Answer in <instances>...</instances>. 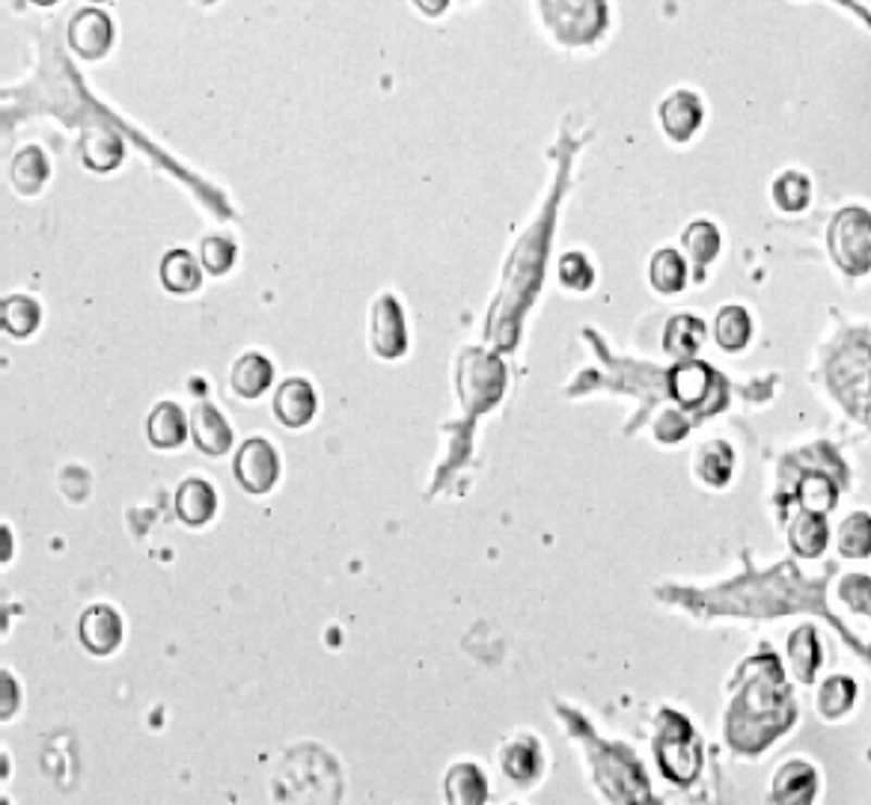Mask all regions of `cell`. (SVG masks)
Returning <instances> with one entry per match:
<instances>
[{
    "label": "cell",
    "mask_w": 871,
    "mask_h": 805,
    "mask_svg": "<svg viewBox=\"0 0 871 805\" xmlns=\"http://www.w3.org/2000/svg\"><path fill=\"white\" fill-rule=\"evenodd\" d=\"M749 334H752V325L744 306H723L717 313L714 339L723 351H741L749 342Z\"/></svg>",
    "instance_id": "26"
},
{
    "label": "cell",
    "mask_w": 871,
    "mask_h": 805,
    "mask_svg": "<svg viewBox=\"0 0 871 805\" xmlns=\"http://www.w3.org/2000/svg\"><path fill=\"white\" fill-rule=\"evenodd\" d=\"M648 280H651V286L658 291L675 294V291H682L684 282H687V265H684V259L679 256L675 250H658L655 259H651Z\"/></svg>",
    "instance_id": "28"
},
{
    "label": "cell",
    "mask_w": 871,
    "mask_h": 805,
    "mask_svg": "<svg viewBox=\"0 0 871 805\" xmlns=\"http://www.w3.org/2000/svg\"><path fill=\"white\" fill-rule=\"evenodd\" d=\"M830 256L850 277L871 271V214L866 209H845L833 217L826 232Z\"/></svg>",
    "instance_id": "2"
},
{
    "label": "cell",
    "mask_w": 871,
    "mask_h": 805,
    "mask_svg": "<svg viewBox=\"0 0 871 805\" xmlns=\"http://www.w3.org/2000/svg\"><path fill=\"white\" fill-rule=\"evenodd\" d=\"M682 247L693 265L705 268V265H711V262H714L717 250H720V232H717L711 224L699 221V224H693L684 229Z\"/></svg>",
    "instance_id": "29"
},
{
    "label": "cell",
    "mask_w": 871,
    "mask_h": 805,
    "mask_svg": "<svg viewBox=\"0 0 871 805\" xmlns=\"http://www.w3.org/2000/svg\"><path fill=\"white\" fill-rule=\"evenodd\" d=\"M271 375H274V369H271L269 357H262V354H245L233 366V390L241 399H257V395L269 390Z\"/></svg>",
    "instance_id": "21"
},
{
    "label": "cell",
    "mask_w": 871,
    "mask_h": 805,
    "mask_svg": "<svg viewBox=\"0 0 871 805\" xmlns=\"http://www.w3.org/2000/svg\"><path fill=\"white\" fill-rule=\"evenodd\" d=\"M705 339V327L699 318H690V315H675L670 325H667V334H663V348L670 351L672 357L679 360H690Z\"/></svg>",
    "instance_id": "25"
},
{
    "label": "cell",
    "mask_w": 871,
    "mask_h": 805,
    "mask_svg": "<svg viewBox=\"0 0 871 805\" xmlns=\"http://www.w3.org/2000/svg\"><path fill=\"white\" fill-rule=\"evenodd\" d=\"M684 431H687V423H684V419L679 414L660 416L658 428H655V435H658V440H667V443H675V440H682Z\"/></svg>",
    "instance_id": "36"
},
{
    "label": "cell",
    "mask_w": 871,
    "mask_h": 805,
    "mask_svg": "<svg viewBox=\"0 0 871 805\" xmlns=\"http://www.w3.org/2000/svg\"><path fill=\"white\" fill-rule=\"evenodd\" d=\"M202 262L212 274H226L235 262V244L224 236H209L202 241Z\"/></svg>",
    "instance_id": "34"
},
{
    "label": "cell",
    "mask_w": 871,
    "mask_h": 805,
    "mask_svg": "<svg viewBox=\"0 0 871 805\" xmlns=\"http://www.w3.org/2000/svg\"><path fill=\"white\" fill-rule=\"evenodd\" d=\"M809 193H812L809 179L800 176V173H794V169L780 176L776 185H773V202L780 205L782 212H804L806 202H809Z\"/></svg>",
    "instance_id": "32"
},
{
    "label": "cell",
    "mask_w": 871,
    "mask_h": 805,
    "mask_svg": "<svg viewBox=\"0 0 871 805\" xmlns=\"http://www.w3.org/2000/svg\"><path fill=\"white\" fill-rule=\"evenodd\" d=\"M836 592L850 613L871 618V577H866V574H845L838 580Z\"/></svg>",
    "instance_id": "33"
},
{
    "label": "cell",
    "mask_w": 871,
    "mask_h": 805,
    "mask_svg": "<svg viewBox=\"0 0 871 805\" xmlns=\"http://www.w3.org/2000/svg\"><path fill=\"white\" fill-rule=\"evenodd\" d=\"M818 776L806 760L794 758L782 764L773 776V800L785 805H806L816 800Z\"/></svg>",
    "instance_id": "10"
},
{
    "label": "cell",
    "mask_w": 871,
    "mask_h": 805,
    "mask_svg": "<svg viewBox=\"0 0 871 805\" xmlns=\"http://www.w3.org/2000/svg\"><path fill=\"white\" fill-rule=\"evenodd\" d=\"M788 666H792L794 678L800 683L816 681L818 669H821V642L812 627H797L788 637Z\"/></svg>",
    "instance_id": "16"
},
{
    "label": "cell",
    "mask_w": 871,
    "mask_h": 805,
    "mask_svg": "<svg viewBox=\"0 0 871 805\" xmlns=\"http://www.w3.org/2000/svg\"><path fill=\"white\" fill-rule=\"evenodd\" d=\"M711 369L699 363V360H682L675 369L670 372V390L672 395L684 404V407H699L711 392Z\"/></svg>",
    "instance_id": "14"
},
{
    "label": "cell",
    "mask_w": 871,
    "mask_h": 805,
    "mask_svg": "<svg viewBox=\"0 0 871 805\" xmlns=\"http://www.w3.org/2000/svg\"><path fill=\"white\" fill-rule=\"evenodd\" d=\"M797 496H800V503H804L806 512L826 515V512L836 505L838 491L830 476H824V473H809V476H804L800 485H797Z\"/></svg>",
    "instance_id": "30"
},
{
    "label": "cell",
    "mask_w": 871,
    "mask_h": 805,
    "mask_svg": "<svg viewBox=\"0 0 871 805\" xmlns=\"http://www.w3.org/2000/svg\"><path fill=\"white\" fill-rule=\"evenodd\" d=\"M655 752H658L660 770H663V776H670L672 782L687 784L696 779L699 764H702L699 743H696L690 722L675 710H663V716H660Z\"/></svg>",
    "instance_id": "1"
},
{
    "label": "cell",
    "mask_w": 871,
    "mask_h": 805,
    "mask_svg": "<svg viewBox=\"0 0 871 805\" xmlns=\"http://www.w3.org/2000/svg\"><path fill=\"white\" fill-rule=\"evenodd\" d=\"M559 277L571 289H589L593 268H589V262L581 253H569V256H562V262H559Z\"/></svg>",
    "instance_id": "35"
},
{
    "label": "cell",
    "mask_w": 871,
    "mask_h": 805,
    "mask_svg": "<svg viewBox=\"0 0 871 805\" xmlns=\"http://www.w3.org/2000/svg\"><path fill=\"white\" fill-rule=\"evenodd\" d=\"M836 548L845 559H869L871 556V515L854 512L836 529Z\"/></svg>",
    "instance_id": "20"
},
{
    "label": "cell",
    "mask_w": 871,
    "mask_h": 805,
    "mask_svg": "<svg viewBox=\"0 0 871 805\" xmlns=\"http://www.w3.org/2000/svg\"><path fill=\"white\" fill-rule=\"evenodd\" d=\"M506 390V369L488 351L470 348L459 363V395L468 411L480 414L500 402Z\"/></svg>",
    "instance_id": "3"
},
{
    "label": "cell",
    "mask_w": 871,
    "mask_h": 805,
    "mask_svg": "<svg viewBox=\"0 0 871 805\" xmlns=\"http://www.w3.org/2000/svg\"><path fill=\"white\" fill-rule=\"evenodd\" d=\"M34 3H39V7H51V3H57V0H34Z\"/></svg>",
    "instance_id": "38"
},
{
    "label": "cell",
    "mask_w": 871,
    "mask_h": 805,
    "mask_svg": "<svg viewBox=\"0 0 871 805\" xmlns=\"http://www.w3.org/2000/svg\"><path fill=\"white\" fill-rule=\"evenodd\" d=\"M274 414L286 428H303L315 416V390L310 380L289 378L274 395Z\"/></svg>",
    "instance_id": "9"
},
{
    "label": "cell",
    "mask_w": 871,
    "mask_h": 805,
    "mask_svg": "<svg viewBox=\"0 0 871 805\" xmlns=\"http://www.w3.org/2000/svg\"><path fill=\"white\" fill-rule=\"evenodd\" d=\"M447 796L452 803H485L488 784H485L480 767H473V764L452 767L447 776Z\"/></svg>",
    "instance_id": "27"
},
{
    "label": "cell",
    "mask_w": 871,
    "mask_h": 805,
    "mask_svg": "<svg viewBox=\"0 0 871 805\" xmlns=\"http://www.w3.org/2000/svg\"><path fill=\"white\" fill-rule=\"evenodd\" d=\"M869 661H871V642H869Z\"/></svg>",
    "instance_id": "39"
},
{
    "label": "cell",
    "mask_w": 871,
    "mask_h": 805,
    "mask_svg": "<svg viewBox=\"0 0 871 805\" xmlns=\"http://www.w3.org/2000/svg\"><path fill=\"white\" fill-rule=\"evenodd\" d=\"M217 512V493L206 479H188L182 481L176 491V515L182 524L188 526H206Z\"/></svg>",
    "instance_id": "13"
},
{
    "label": "cell",
    "mask_w": 871,
    "mask_h": 805,
    "mask_svg": "<svg viewBox=\"0 0 871 805\" xmlns=\"http://www.w3.org/2000/svg\"><path fill=\"white\" fill-rule=\"evenodd\" d=\"M188 416L176 402L155 404V411L146 419V435L155 449H179L188 440Z\"/></svg>",
    "instance_id": "12"
},
{
    "label": "cell",
    "mask_w": 871,
    "mask_h": 805,
    "mask_svg": "<svg viewBox=\"0 0 871 805\" xmlns=\"http://www.w3.org/2000/svg\"><path fill=\"white\" fill-rule=\"evenodd\" d=\"M48 176H51V167H48V158L42 155L39 146H27L12 161V185L22 193H39Z\"/></svg>",
    "instance_id": "23"
},
{
    "label": "cell",
    "mask_w": 871,
    "mask_h": 805,
    "mask_svg": "<svg viewBox=\"0 0 871 805\" xmlns=\"http://www.w3.org/2000/svg\"><path fill=\"white\" fill-rule=\"evenodd\" d=\"M80 158L90 169L108 173V169L120 167V161H123V140L113 135L111 128H90L80 140Z\"/></svg>",
    "instance_id": "17"
},
{
    "label": "cell",
    "mask_w": 871,
    "mask_h": 805,
    "mask_svg": "<svg viewBox=\"0 0 871 805\" xmlns=\"http://www.w3.org/2000/svg\"><path fill=\"white\" fill-rule=\"evenodd\" d=\"M857 702V683L845 678V675H833L818 687L816 710L824 719H842Z\"/></svg>",
    "instance_id": "22"
},
{
    "label": "cell",
    "mask_w": 871,
    "mask_h": 805,
    "mask_svg": "<svg viewBox=\"0 0 871 805\" xmlns=\"http://www.w3.org/2000/svg\"><path fill=\"white\" fill-rule=\"evenodd\" d=\"M413 3H416L425 15H440V12L449 7V0H413Z\"/></svg>",
    "instance_id": "37"
},
{
    "label": "cell",
    "mask_w": 871,
    "mask_h": 805,
    "mask_svg": "<svg viewBox=\"0 0 871 805\" xmlns=\"http://www.w3.org/2000/svg\"><path fill=\"white\" fill-rule=\"evenodd\" d=\"M235 479L250 493H269L279 476V458L274 446L262 437L247 440L235 455Z\"/></svg>",
    "instance_id": "4"
},
{
    "label": "cell",
    "mask_w": 871,
    "mask_h": 805,
    "mask_svg": "<svg viewBox=\"0 0 871 805\" xmlns=\"http://www.w3.org/2000/svg\"><path fill=\"white\" fill-rule=\"evenodd\" d=\"M826 538H830V529L824 524V515H816V512H806L797 515L788 526V541L797 556H806V559H816L821 556L826 548Z\"/></svg>",
    "instance_id": "18"
},
{
    "label": "cell",
    "mask_w": 871,
    "mask_h": 805,
    "mask_svg": "<svg viewBox=\"0 0 871 805\" xmlns=\"http://www.w3.org/2000/svg\"><path fill=\"white\" fill-rule=\"evenodd\" d=\"M69 46L84 60H101L113 46V24L101 10H80L69 24Z\"/></svg>",
    "instance_id": "6"
},
{
    "label": "cell",
    "mask_w": 871,
    "mask_h": 805,
    "mask_svg": "<svg viewBox=\"0 0 871 805\" xmlns=\"http://www.w3.org/2000/svg\"><path fill=\"white\" fill-rule=\"evenodd\" d=\"M78 633L84 649L96 657H104V654H113L123 642V618L116 616L111 606H90L80 616Z\"/></svg>",
    "instance_id": "7"
},
{
    "label": "cell",
    "mask_w": 871,
    "mask_h": 805,
    "mask_svg": "<svg viewBox=\"0 0 871 805\" xmlns=\"http://www.w3.org/2000/svg\"><path fill=\"white\" fill-rule=\"evenodd\" d=\"M161 280L170 291H179V294L197 291L202 282L200 265H197V259L190 256L188 250H170L164 262H161Z\"/></svg>",
    "instance_id": "24"
},
{
    "label": "cell",
    "mask_w": 871,
    "mask_h": 805,
    "mask_svg": "<svg viewBox=\"0 0 871 805\" xmlns=\"http://www.w3.org/2000/svg\"><path fill=\"white\" fill-rule=\"evenodd\" d=\"M732 470H735V455L723 440H708L693 455V473L711 488H723L732 479Z\"/></svg>",
    "instance_id": "15"
},
{
    "label": "cell",
    "mask_w": 871,
    "mask_h": 805,
    "mask_svg": "<svg viewBox=\"0 0 871 805\" xmlns=\"http://www.w3.org/2000/svg\"><path fill=\"white\" fill-rule=\"evenodd\" d=\"M503 770L514 782H530L542 770V750L533 738H514L503 746Z\"/></svg>",
    "instance_id": "19"
},
{
    "label": "cell",
    "mask_w": 871,
    "mask_h": 805,
    "mask_svg": "<svg viewBox=\"0 0 871 805\" xmlns=\"http://www.w3.org/2000/svg\"><path fill=\"white\" fill-rule=\"evenodd\" d=\"M699 123H702V104L693 92H672L670 99L660 104V125L675 143L690 140Z\"/></svg>",
    "instance_id": "11"
},
{
    "label": "cell",
    "mask_w": 871,
    "mask_h": 805,
    "mask_svg": "<svg viewBox=\"0 0 871 805\" xmlns=\"http://www.w3.org/2000/svg\"><path fill=\"white\" fill-rule=\"evenodd\" d=\"M369 327H372V348H375L378 357H402L405 348H408V327H405L402 306L393 301L390 294H384V298L375 301Z\"/></svg>",
    "instance_id": "5"
},
{
    "label": "cell",
    "mask_w": 871,
    "mask_h": 805,
    "mask_svg": "<svg viewBox=\"0 0 871 805\" xmlns=\"http://www.w3.org/2000/svg\"><path fill=\"white\" fill-rule=\"evenodd\" d=\"M3 327L15 339H24V336L34 334L36 327H39V306H36V301L24 298V294L7 298L3 301Z\"/></svg>",
    "instance_id": "31"
},
{
    "label": "cell",
    "mask_w": 871,
    "mask_h": 805,
    "mask_svg": "<svg viewBox=\"0 0 871 805\" xmlns=\"http://www.w3.org/2000/svg\"><path fill=\"white\" fill-rule=\"evenodd\" d=\"M190 437L200 452L206 455H224L233 446V431L226 426V419L221 411L209 402L194 404L190 411Z\"/></svg>",
    "instance_id": "8"
}]
</instances>
